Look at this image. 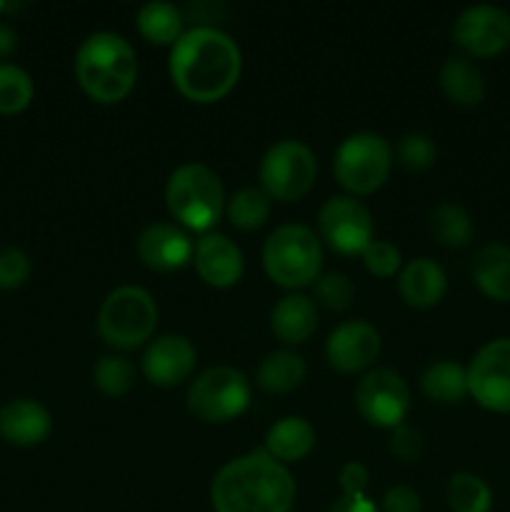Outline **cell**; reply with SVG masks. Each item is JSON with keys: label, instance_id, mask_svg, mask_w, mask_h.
Listing matches in <instances>:
<instances>
[{"label": "cell", "instance_id": "22", "mask_svg": "<svg viewBox=\"0 0 510 512\" xmlns=\"http://www.w3.org/2000/svg\"><path fill=\"white\" fill-rule=\"evenodd\" d=\"M473 280L485 298L495 303L510 300V248L503 243H488L478 250L473 263Z\"/></svg>", "mask_w": 510, "mask_h": 512}, {"label": "cell", "instance_id": "38", "mask_svg": "<svg viewBox=\"0 0 510 512\" xmlns=\"http://www.w3.org/2000/svg\"><path fill=\"white\" fill-rule=\"evenodd\" d=\"M368 480H370L368 468H365L363 463H358V460H350V463H345L343 468H340L338 483H340V490H343V495H365Z\"/></svg>", "mask_w": 510, "mask_h": 512}, {"label": "cell", "instance_id": "8", "mask_svg": "<svg viewBox=\"0 0 510 512\" xmlns=\"http://www.w3.org/2000/svg\"><path fill=\"white\" fill-rule=\"evenodd\" d=\"M253 388L245 373L230 365L203 370L188 388V410L203 423H230L250 408Z\"/></svg>", "mask_w": 510, "mask_h": 512}, {"label": "cell", "instance_id": "29", "mask_svg": "<svg viewBox=\"0 0 510 512\" xmlns=\"http://www.w3.org/2000/svg\"><path fill=\"white\" fill-rule=\"evenodd\" d=\"M445 498L453 512H490L493 508V493L488 483L475 473H455L448 480Z\"/></svg>", "mask_w": 510, "mask_h": 512}, {"label": "cell", "instance_id": "17", "mask_svg": "<svg viewBox=\"0 0 510 512\" xmlns=\"http://www.w3.org/2000/svg\"><path fill=\"white\" fill-rule=\"evenodd\" d=\"M195 270H198L200 280L210 288H233L240 283L245 270L243 250L228 238V235L220 233H205L203 238L195 243L193 253Z\"/></svg>", "mask_w": 510, "mask_h": 512}, {"label": "cell", "instance_id": "23", "mask_svg": "<svg viewBox=\"0 0 510 512\" xmlns=\"http://www.w3.org/2000/svg\"><path fill=\"white\" fill-rule=\"evenodd\" d=\"M440 88H443L445 98L463 108H473V105L483 103L485 98V78L480 73L478 65L468 58H448L440 68Z\"/></svg>", "mask_w": 510, "mask_h": 512}, {"label": "cell", "instance_id": "21", "mask_svg": "<svg viewBox=\"0 0 510 512\" xmlns=\"http://www.w3.org/2000/svg\"><path fill=\"white\" fill-rule=\"evenodd\" d=\"M315 448V428L300 415H285L265 433L263 450L278 463H298Z\"/></svg>", "mask_w": 510, "mask_h": 512}, {"label": "cell", "instance_id": "11", "mask_svg": "<svg viewBox=\"0 0 510 512\" xmlns=\"http://www.w3.org/2000/svg\"><path fill=\"white\" fill-rule=\"evenodd\" d=\"M320 238L340 255H360L375 240L373 215L353 195H335L318 213Z\"/></svg>", "mask_w": 510, "mask_h": 512}, {"label": "cell", "instance_id": "28", "mask_svg": "<svg viewBox=\"0 0 510 512\" xmlns=\"http://www.w3.org/2000/svg\"><path fill=\"white\" fill-rule=\"evenodd\" d=\"M430 233L443 248L458 250L473 240V220L468 210L455 203H440L430 213Z\"/></svg>", "mask_w": 510, "mask_h": 512}, {"label": "cell", "instance_id": "15", "mask_svg": "<svg viewBox=\"0 0 510 512\" xmlns=\"http://www.w3.org/2000/svg\"><path fill=\"white\" fill-rule=\"evenodd\" d=\"M195 363H198L195 345L185 335L170 333L150 340L140 360V370L148 383L158 388H175L193 375Z\"/></svg>", "mask_w": 510, "mask_h": 512}, {"label": "cell", "instance_id": "35", "mask_svg": "<svg viewBox=\"0 0 510 512\" xmlns=\"http://www.w3.org/2000/svg\"><path fill=\"white\" fill-rule=\"evenodd\" d=\"M30 258L20 248L0 250V290H15L28 283Z\"/></svg>", "mask_w": 510, "mask_h": 512}, {"label": "cell", "instance_id": "24", "mask_svg": "<svg viewBox=\"0 0 510 512\" xmlns=\"http://www.w3.org/2000/svg\"><path fill=\"white\" fill-rule=\"evenodd\" d=\"M420 390L433 403H460L468 395V368L455 360H435L420 375Z\"/></svg>", "mask_w": 510, "mask_h": 512}, {"label": "cell", "instance_id": "13", "mask_svg": "<svg viewBox=\"0 0 510 512\" xmlns=\"http://www.w3.org/2000/svg\"><path fill=\"white\" fill-rule=\"evenodd\" d=\"M458 48L473 58H493L510 45V13L498 5H470L453 25Z\"/></svg>", "mask_w": 510, "mask_h": 512}, {"label": "cell", "instance_id": "37", "mask_svg": "<svg viewBox=\"0 0 510 512\" xmlns=\"http://www.w3.org/2000/svg\"><path fill=\"white\" fill-rule=\"evenodd\" d=\"M420 495L408 485H393L380 500V512H420Z\"/></svg>", "mask_w": 510, "mask_h": 512}, {"label": "cell", "instance_id": "25", "mask_svg": "<svg viewBox=\"0 0 510 512\" xmlns=\"http://www.w3.org/2000/svg\"><path fill=\"white\" fill-rule=\"evenodd\" d=\"M305 373H308V368H305V360L298 353L275 350V353L265 355L263 363L258 365L255 380H258L260 390H265L268 395H285L303 385Z\"/></svg>", "mask_w": 510, "mask_h": 512}, {"label": "cell", "instance_id": "20", "mask_svg": "<svg viewBox=\"0 0 510 512\" xmlns=\"http://www.w3.org/2000/svg\"><path fill=\"white\" fill-rule=\"evenodd\" d=\"M318 328V305L303 293L280 298L270 310V330L285 345H300Z\"/></svg>", "mask_w": 510, "mask_h": 512}, {"label": "cell", "instance_id": "34", "mask_svg": "<svg viewBox=\"0 0 510 512\" xmlns=\"http://www.w3.org/2000/svg\"><path fill=\"white\" fill-rule=\"evenodd\" d=\"M360 258H363L365 270L375 275V278H393L395 273H400V265H403L400 250L393 243H388V240L378 238L360 253Z\"/></svg>", "mask_w": 510, "mask_h": 512}, {"label": "cell", "instance_id": "1", "mask_svg": "<svg viewBox=\"0 0 510 512\" xmlns=\"http://www.w3.org/2000/svg\"><path fill=\"white\" fill-rule=\"evenodd\" d=\"M170 80L193 103H218L238 85L243 55L238 43L213 25H198L170 48Z\"/></svg>", "mask_w": 510, "mask_h": 512}, {"label": "cell", "instance_id": "33", "mask_svg": "<svg viewBox=\"0 0 510 512\" xmlns=\"http://www.w3.org/2000/svg\"><path fill=\"white\" fill-rule=\"evenodd\" d=\"M398 158L400 165L408 170H428L438 158L433 138L425 133H405L398 140Z\"/></svg>", "mask_w": 510, "mask_h": 512}, {"label": "cell", "instance_id": "19", "mask_svg": "<svg viewBox=\"0 0 510 512\" xmlns=\"http://www.w3.org/2000/svg\"><path fill=\"white\" fill-rule=\"evenodd\" d=\"M398 290L405 305L415 310H428L443 300L448 290V275L435 260L415 258L398 273Z\"/></svg>", "mask_w": 510, "mask_h": 512}, {"label": "cell", "instance_id": "18", "mask_svg": "<svg viewBox=\"0 0 510 512\" xmlns=\"http://www.w3.org/2000/svg\"><path fill=\"white\" fill-rule=\"evenodd\" d=\"M53 433L48 408L33 398H15L0 408V438L15 448H35Z\"/></svg>", "mask_w": 510, "mask_h": 512}, {"label": "cell", "instance_id": "7", "mask_svg": "<svg viewBox=\"0 0 510 512\" xmlns=\"http://www.w3.org/2000/svg\"><path fill=\"white\" fill-rule=\"evenodd\" d=\"M393 168V148L378 133H353L338 145L333 158V173L340 188L350 195H370L388 180Z\"/></svg>", "mask_w": 510, "mask_h": 512}, {"label": "cell", "instance_id": "5", "mask_svg": "<svg viewBox=\"0 0 510 512\" xmlns=\"http://www.w3.org/2000/svg\"><path fill=\"white\" fill-rule=\"evenodd\" d=\"M263 268L275 285L293 293L315 283L323 270L320 238L308 225H278L263 243Z\"/></svg>", "mask_w": 510, "mask_h": 512}, {"label": "cell", "instance_id": "14", "mask_svg": "<svg viewBox=\"0 0 510 512\" xmlns=\"http://www.w3.org/2000/svg\"><path fill=\"white\" fill-rule=\"evenodd\" d=\"M383 340L375 325L368 320H348L340 323L325 340V360L333 370L343 375L365 373L378 360Z\"/></svg>", "mask_w": 510, "mask_h": 512}, {"label": "cell", "instance_id": "10", "mask_svg": "<svg viewBox=\"0 0 510 512\" xmlns=\"http://www.w3.org/2000/svg\"><path fill=\"white\" fill-rule=\"evenodd\" d=\"M355 408L373 428L395 430L410 410V388L400 373L373 368L355 385Z\"/></svg>", "mask_w": 510, "mask_h": 512}, {"label": "cell", "instance_id": "26", "mask_svg": "<svg viewBox=\"0 0 510 512\" xmlns=\"http://www.w3.org/2000/svg\"><path fill=\"white\" fill-rule=\"evenodd\" d=\"M183 10L175 8L173 3L165 0H150L138 10V30L148 43L153 45H170L173 48L180 40L183 30Z\"/></svg>", "mask_w": 510, "mask_h": 512}, {"label": "cell", "instance_id": "41", "mask_svg": "<svg viewBox=\"0 0 510 512\" xmlns=\"http://www.w3.org/2000/svg\"><path fill=\"white\" fill-rule=\"evenodd\" d=\"M3 8H5V5H3V3H0V10H3Z\"/></svg>", "mask_w": 510, "mask_h": 512}, {"label": "cell", "instance_id": "36", "mask_svg": "<svg viewBox=\"0 0 510 512\" xmlns=\"http://www.w3.org/2000/svg\"><path fill=\"white\" fill-rule=\"evenodd\" d=\"M390 453L400 458L403 463H415L423 455V438L418 430L408 428V425H398L390 438Z\"/></svg>", "mask_w": 510, "mask_h": 512}, {"label": "cell", "instance_id": "32", "mask_svg": "<svg viewBox=\"0 0 510 512\" xmlns=\"http://www.w3.org/2000/svg\"><path fill=\"white\" fill-rule=\"evenodd\" d=\"M315 305L333 310V313H343L353 305L355 288L353 280L345 273H325L315 280Z\"/></svg>", "mask_w": 510, "mask_h": 512}, {"label": "cell", "instance_id": "40", "mask_svg": "<svg viewBox=\"0 0 510 512\" xmlns=\"http://www.w3.org/2000/svg\"><path fill=\"white\" fill-rule=\"evenodd\" d=\"M15 45H18V35H15V30L8 28V25H0V58L13 53Z\"/></svg>", "mask_w": 510, "mask_h": 512}, {"label": "cell", "instance_id": "3", "mask_svg": "<svg viewBox=\"0 0 510 512\" xmlns=\"http://www.w3.org/2000/svg\"><path fill=\"white\" fill-rule=\"evenodd\" d=\"M75 78L90 100L115 105L130 95L138 80V55L118 33L98 30L75 53Z\"/></svg>", "mask_w": 510, "mask_h": 512}, {"label": "cell", "instance_id": "39", "mask_svg": "<svg viewBox=\"0 0 510 512\" xmlns=\"http://www.w3.org/2000/svg\"><path fill=\"white\" fill-rule=\"evenodd\" d=\"M330 512H380L378 505L368 498V495H340Z\"/></svg>", "mask_w": 510, "mask_h": 512}, {"label": "cell", "instance_id": "16", "mask_svg": "<svg viewBox=\"0 0 510 512\" xmlns=\"http://www.w3.org/2000/svg\"><path fill=\"white\" fill-rule=\"evenodd\" d=\"M135 253L140 263L158 273H173L193 260L195 243L180 225L153 223L135 240Z\"/></svg>", "mask_w": 510, "mask_h": 512}, {"label": "cell", "instance_id": "27", "mask_svg": "<svg viewBox=\"0 0 510 512\" xmlns=\"http://www.w3.org/2000/svg\"><path fill=\"white\" fill-rule=\"evenodd\" d=\"M225 215L240 233L260 230L270 218V198L260 188H240L225 200Z\"/></svg>", "mask_w": 510, "mask_h": 512}, {"label": "cell", "instance_id": "4", "mask_svg": "<svg viewBox=\"0 0 510 512\" xmlns=\"http://www.w3.org/2000/svg\"><path fill=\"white\" fill-rule=\"evenodd\" d=\"M223 180L203 163H185L170 173L165 183L168 213L183 225V230L208 233L225 213Z\"/></svg>", "mask_w": 510, "mask_h": 512}, {"label": "cell", "instance_id": "6", "mask_svg": "<svg viewBox=\"0 0 510 512\" xmlns=\"http://www.w3.org/2000/svg\"><path fill=\"white\" fill-rule=\"evenodd\" d=\"M98 335L115 350H135L158 328V303L138 285H120L105 295L98 310Z\"/></svg>", "mask_w": 510, "mask_h": 512}, {"label": "cell", "instance_id": "12", "mask_svg": "<svg viewBox=\"0 0 510 512\" xmlns=\"http://www.w3.org/2000/svg\"><path fill=\"white\" fill-rule=\"evenodd\" d=\"M468 395L490 413H510V338L490 340L468 365Z\"/></svg>", "mask_w": 510, "mask_h": 512}, {"label": "cell", "instance_id": "31", "mask_svg": "<svg viewBox=\"0 0 510 512\" xmlns=\"http://www.w3.org/2000/svg\"><path fill=\"white\" fill-rule=\"evenodd\" d=\"M35 85L28 70L0 63V115H18L33 103Z\"/></svg>", "mask_w": 510, "mask_h": 512}, {"label": "cell", "instance_id": "2", "mask_svg": "<svg viewBox=\"0 0 510 512\" xmlns=\"http://www.w3.org/2000/svg\"><path fill=\"white\" fill-rule=\"evenodd\" d=\"M295 495L298 488L288 465L263 448L225 463L210 483L215 512H290Z\"/></svg>", "mask_w": 510, "mask_h": 512}, {"label": "cell", "instance_id": "9", "mask_svg": "<svg viewBox=\"0 0 510 512\" xmlns=\"http://www.w3.org/2000/svg\"><path fill=\"white\" fill-rule=\"evenodd\" d=\"M318 175V160L313 150L300 140H278L265 150L260 160V190L270 200L295 203L310 193Z\"/></svg>", "mask_w": 510, "mask_h": 512}, {"label": "cell", "instance_id": "30", "mask_svg": "<svg viewBox=\"0 0 510 512\" xmlns=\"http://www.w3.org/2000/svg\"><path fill=\"white\" fill-rule=\"evenodd\" d=\"M93 383L108 398H125L135 388V365L125 355H103L93 368Z\"/></svg>", "mask_w": 510, "mask_h": 512}]
</instances>
